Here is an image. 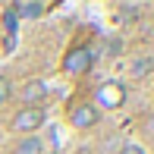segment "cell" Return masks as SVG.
Returning <instances> with one entry per match:
<instances>
[{"mask_svg": "<svg viewBox=\"0 0 154 154\" xmlns=\"http://www.w3.org/2000/svg\"><path fill=\"white\" fill-rule=\"evenodd\" d=\"M123 101H126V88L120 82H104V85H97V91H94V104L104 107V110L123 107Z\"/></svg>", "mask_w": 154, "mask_h": 154, "instance_id": "cell-2", "label": "cell"}, {"mask_svg": "<svg viewBox=\"0 0 154 154\" xmlns=\"http://www.w3.org/2000/svg\"><path fill=\"white\" fill-rule=\"evenodd\" d=\"M151 69H154V60H151V57H142V60H135V63L129 66V72H132V79H142V75L151 72Z\"/></svg>", "mask_w": 154, "mask_h": 154, "instance_id": "cell-7", "label": "cell"}, {"mask_svg": "<svg viewBox=\"0 0 154 154\" xmlns=\"http://www.w3.org/2000/svg\"><path fill=\"white\" fill-rule=\"evenodd\" d=\"M13 47H16V35H3V51L10 54Z\"/></svg>", "mask_w": 154, "mask_h": 154, "instance_id": "cell-12", "label": "cell"}, {"mask_svg": "<svg viewBox=\"0 0 154 154\" xmlns=\"http://www.w3.org/2000/svg\"><path fill=\"white\" fill-rule=\"evenodd\" d=\"M145 129H148V132H151V135H154V113L148 116V123H145Z\"/></svg>", "mask_w": 154, "mask_h": 154, "instance_id": "cell-14", "label": "cell"}, {"mask_svg": "<svg viewBox=\"0 0 154 154\" xmlns=\"http://www.w3.org/2000/svg\"><path fill=\"white\" fill-rule=\"evenodd\" d=\"M54 154H57V151H54Z\"/></svg>", "mask_w": 154, "mask_h": 154, "instance_id": "cell-15", "label": "cell"}, {"mask_svg": "<svg viewBox=\"0 0 154 154\" xmlns=\"http://www.w3.org/2000/svg\"><path fill=\"white\" fill-rule=\"evenodd\" d=\"M16 154H41V142L35 135H29L25 142H19V148H16Z\"/></svg>", "mask_w": 154, "mask_h": 154, "instance_id": "cell-8", "label": "cell"}, {"mask_svg": "<svg viewBox=\"0 0 154 154\" xmlns=\"http://www.w3.org/2000/svg\"><path fill=\"white\" fill-rule=\"evenodd\" d=\"M3 35H16V13H13V6L3 10Z\"/></svg>", "mask_w": 154, "mask_h": 154, "instance_id": "cell-9", "label": "cell"}, {"mask_svg": "<svg viewBox=\"0 0 154 154\" xmlns=\"http://www.w3.org/2000/svg\"><path fill=\"white\" fill-rule=\"evenodd\" d=\"M120 13H123V22H135V19H138V6H135V3H132V6H129V3H123V6H120Z\"/></svg>", "mask_w": 154, "mask_h": 154, "instance_id": "cell-10", "label": "cell"}, {"mask_svg": "<svg viewBox=\"0 0 154 154\" xmlns=\"http://www.w3.org/2000/svg\"><path fill=\"white\" fill-rule=\"evenodd\" d=\"M91 63H94V51L88 44H75V47H69L66 57H63V69H66L69 75H82V72L91 69Z\"/></svg>", "mask_w": 154, "mask_h": 154, "instance_id": "cell-1", "label": "cell"}, {"mask_svg": "<svg viewBox=\"0 0 154 154\" xmlns=\"http://www.w3.org/2000/svg\"><path fill=\"white\" fill-rule=\"evenodd\" d=\"M44 94H47L44 82H29V85H25V91H22V97H25V104H29V107H41Z\"/></svg>", "mask_w": 154, "mask_h": 154, "instance_id": "cell-6", "label": "cell"}, {"mask_svg": "<svg viewBox=\"0 0 154 154\" xmlns=\"http://www.w3.org/2000/svg\"><path fill=\"white\" fill-rule=\"evenodd\" d=\"M6 97H10V79H6V75H0V104H3Z\"/></svg>", "mask_w": 154, "mask_h": 154, "instance_id": "cell-11", "label": "cell"}, {"mask_svg": "<svg viewBox=\"0 0 154 154\" xmlns=\"http://www.w3.org/2000/svg\"><path fill=\"white\" fill-rule=\"evenodd\" d=\"M69 120H72L75 129H91L101 116H97V107H94V104H75L72 113H69Z\"/></svg>", "mask_w": 154, "mask_h": 154, "instance_id": "cell-4", "label": "cell"}, {"mask_svg": "<svg viewBox=\"0 0 154 154\" xmlns=\"http://www.w3.org/2000/svg\"><path fill=\"white\" fill-rule=\"evenodd\" d=\"M120 154H145V151L138 148V145H123V148H120Z\"/></svg>", "mask_w": 154, "mask_h": 154, "instance_id": "cell-13", "label": "cell"}, {"mask_svg": "<svg viewBox=\"0 0 154 154\" xmlns=\"http://www.w3.org/2000/svg\"><path fill=\"white\" fill-rule=\"evenodd\" d=\"M41 126H44V110L41 107H22L16 116H13V129L25 132V135H32V132L41 129Z\"/></svg>", "mask_w": 154, "mask_h": 154, "instance_id": "cell-3", "label": "cell"}, {"mask_svg": "<svg viewBox=\"0 0 154 154\" xmlns=\"http://www.w3.org/2000/svg\"><path fill=\"white\" fill-rule=\"evenodd\" d=\"M13 13H16V19H38L47 13V3H41V0H19V3H10Z\"/></svg>", "mask_w": 154, "mask_h": 154, "instance_id": "cell-5", "label": "cell"}]
</instances>
